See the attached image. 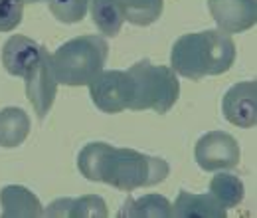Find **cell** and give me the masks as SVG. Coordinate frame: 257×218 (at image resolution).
<instances>
[{
	"label": "cell",
	"mask_w": 257,
	"mask_h": 218,
	"mask_svg": "<svg viewBox=\"0 0 257 218\" xmlns=\"http://www.w3.org/2000/svg\"><path fill=\"white\" fill-rule=\"evenodd\" d=\"M91 101L105 113H121L128 109L131 101V82L127 71L109 69L101 71L89 84Z\"/></svg>",
	"instance_id": "cell-7"
},
{
	"label": "cell",
	"mask_w": 257,
	"mask_h": 218,
	"mask_svg": "<svg viewBox=\"0 0 257 218\" xmlns=\"http://www.w3.org/2000/svg\"><path fill=\"white\" fill-rule=\"evenodd\" d=\"M196 163L200 169L214 173L233 169L239 163V145L237 141L225 131H210L198 139L196 149Z\"/></svg>",
	"instance_id": "cell-6"
},
{
	"label": "cell",
	"mask_w": 257,
	"mask_h": 218,
	"mask_svg": "<svg viewBox=\"0 0 257 218\" xmlns=\"http://www.w3.org/2000/svg\"><path fill=\"white\" fill-rule=\"evenodd\" d=\"M79 173L87 181L111 185L117 190H135L161 185L170 173V165L161 157L135 149H119L109 143H87L77 155Z\"/></svg>",
	"instance_id": "cell-1"
},
{
	"label": "cell",
	"mask_w": 257,
	"mask_h": 218,
	"mask_svg": "<svg viewBox=\"0 0 257 218\" xmlns=\"http://www.w3.org/2000/svg\"><path fill=\"white\" fill-rule=\"evenodd\" d=\"M24 14L22 0H0V32H12Z\"/></svg>",
	"instance_id": "cell-20"
},
{
	"label": "cell",
	"mask_w": 257,
	"mask_h": 218,
	"mask_svg": "<svg viewBox=\"0 0 257 218\" xmlns=\"http://www.w3.org/2000/svg\"><path fill=\"white\" fill-rule=\"evenodd\" d=\"M172 216L176 218H225L227 210L212 194H192L180 190L174 204Z\"/></svg>",
	"instance_id": "cell-13"
},
{
	"label": "cell",
	"mask_w": 257,
	"mask_h": 218,
	"mask_svg": "<svg viewBox=\"0 0 257 218\" xmlns=\"http://www.w3.org/2000/svg\"><path fill=\"white\" fill-rule=\"evenodd\" d=\"M127 76L131 82L128 109H153L157 113H166L178 101L180 84L172 67L155 65L149 60H141L128 67Z\"/></svg>",
	"instance_id": "cell-4"
},
{
	"label": "cell",
	"mask_w": 257,
	"mask_h": 218,
	"mask_svg": "<svg viewBox=\"0 0 257 218\" xmlns=\"http://www.w3.org/2000/svg\"><path fill=\"white\" fill-rule=\"evenodd\" d=\"M119 218H170L172 204L162 194H145L141 198H128L121 206Z\"/></svg>",
	"instance_id": "cell-15"
},
{
	"label": "cell",
	"mask_w": 257,
	"mask_h": 218,
	"mask_svg": "<svg viewBox=\"0 0 257 218\" xmlns=\"http://www.w3.org/2000/svg\"><path fill=\"white\" fill-rule=\"evenodd\" d=\"M2 218H40L44 208L32 190L20 185H8L0 190Z\"/></svg>",
	"instance_id": "cell-11"
},
{
	"label": "cell",
	"mask_w": 257,
	"mask_h": 218,
	"mask_svg": "<svg viewBox=\"0 0 257 218\" xmlns=\"http://www.w3.org/2000/svg\"><path fill=\"white\" fill-rule=\"evenodd\" d=\"M210 194L227 210V208L237 206L243 200L245 188H243V183H241L239 177L227 175V173H220V175H216L210 181Z\"/></svg>",
	"instance_id": "cell-17"
},
{
	"label": "cell",
	"mask_w": 257,
	"mask_h": 218,
	"mask_svg": "<svg viewBox=\"0 0 257 218\" xmlns=\"http://www.w3.org/2000/svg\"><path fill=\"white\" fill-rule=\"evenodd\" d=\"M109 46L101 36L85 34L62 44L52 54V67L62 86H89L103 71Z\"/></svg>",
	"instance_id": "cell-3"
},
{
	"label": "cell",
	"mask_w": 257,
	"mask_h": 218,
	"mask_svg": "<svg viewBox=\"0 0 257 218\" xmlns=\"http://www.w3.org/2000/svg\"><path fill=\"white\" fill-rule=\"evenodd\" d=\"M42 50L44 48L40 44H36L34 40L22 36V34H14L2 46V65L8 74L24 78V74L38 62Z\"/></svg>",
	"instance_id": "cell-10"
},
{
	"label": "cell",
	"mask_w": 257,
	"mask_h": 218,
	"mask_svg": "<svg viewBox=\"0 0 257 218\" xmlns=\"http://www.w3.org/2000/svg\"><path fill=\"white\" fill-rule=\"evenodd\" d=\"M24 4H34V2H42V0H22Z\"/></svg>",
	"instance_id": "cell-21"
},
{
	"label": "cell",
	"mask_w": 257,
	"mask_h": 218,
	"mask_svg": "<svg viewBox=\"0 0 257 218\" xmlns=\"http://www.w3.org/2000/svg\"><path fill=\"white\" fill-rule=\"evenodd\" d=\"M24 82H26V95L34 105L36 115L44 119L58 95V80L52 67V54L46 48L42 50L38 62L24 74Z\"/></svg>",
	"instance_id": "cell-5"
},
{
	"label": "cell",
	"mask_w": 257,
	"mask_h": 218,
	"mask_svg": "<svg viewBox=\"0 0 257 218\" xmlns=\"http://www.w3.org/2000/svg\"><path fill=\"white\" fill-rule=\"evenodd\" d=\"M125 20L135 26H149L161 18L164 0H117Z\"/></svg>",
	"instance_id": "cell-18"
},
{
	"label": "cell",
	"mask_w": 257,
	"mask_h": 218,
	"mask_svg": "<svg viewBox=\"0 0 257 218\" xmlns=\"http://www.w3.org/2000/svg\"><path fill=\"white\" fill-rule=\"evenodd\" d=\"M235 62V46L229 34L204 30L180 36L170 52V63L176 74L188 80L225 74Z\"/></svg>",
	"instance_id": "cell-2"
},
{
	"label": "cell",
	"mask_w": 257,
	"mask_h": 218,
	"mask_svg": "<svg viewBox=\"0 0 257 218\" xmlns=\"http://www.w3.org/2000/svg\"><path fill=\"white\" fill-rule=\"evenodd\" d=\"M30 135V117L20 107H4L0 111V147H20Z\"/></svg>",
	"instance_id": "cell-14"
},
{
	"label": "cell",
	"mask_w": 257,
	"mask_h": 218,
	"mask_svg": "<svg viewBox=\"0 0 257 218\" xmlns=\"http://www.w3.org/2000/svg\"><path fill=\"white\" fill-rule=\"evenodd\" d=\"M91 18L97 28L109 38H115L125 22V14L117 0H91Z\"/></svg>",
	"instance_id": "cell-16"
},
{
	"label": "cell",
	"mask_w": 257,
	"mask_h": 218,
	"mask_svg": "<svg viewBox=\"0 0 257 218\" xmlns=\"http://www.w3.org/2000/svg\"><path fill=\"white\" fill-rule=\"evenodd\" d=\"M208 10L225 34H239L257 22V0H208Z\"/></svg>",
	"instance_id": "cell-8"
},
{
	"label": "cell",
	"mask_w": 257,
	"mask_h": 218,
	"mask_svg": "<svg viewBox=\"0 0 257 218\" xmlns=\"http://www.w3.org/2000/svg\"><path fill=\"white\" fill-rule=\"evenodd\" d=\"M50 218H107V204L97 194H85L79 198H58L46 212Z\"/></svg>",
	"instance_id": "cell-12"
},
{
	"label": "cell",
	"mask_w": 257,
	"mask_h": 218,
	"mask_svg": "<svg viewBox=\"0 0 257 218\" xmlns=\"http://www.w3.org/2000/svg\"><path fill=\"white\" fill-rule=\"evenodd\" d=\"M224 117L235 127H255L257 123V82H241L231 86L222 99Z\"/></svg>",
	"instance_id": "cell-9"
},
{
	"label": "cell",
	"mask_w": 257,
	"mask_h": 218,
	"mask_svg": "<svg viewBox=\"0 0 257 218\" xmlns=\"http://www.w3.org/2000/svg\"><path fill=\"white\" fill-rule=\"evenodd\" d=\"M89 0H50V12L64 24L81 22L87 14Z\"/></svg>",
	"instance_id": "cell-19"
}]
</instances>
